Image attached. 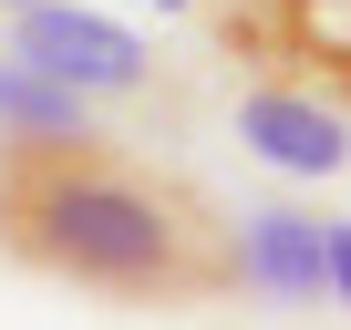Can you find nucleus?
Returning <instances> with one entry per match:
<instances>
[{
	"mask_svg": "<svg viewBox=\"0 0 351 330\" xmlns=\"http://www.w3.org/2000/svg\"><path fill=\"white\" fill-rule=\"evenodd\" d=\"M238 144H258L279 176H341L351 165V114L341 103H320V83H258L248 103H238Z\"/></svg>",
	"mask_w": 351,
	"mask_h": 330,
	"instance_id": "nucleus-4",
	"label": "nucleus"
},
{
	"mask_svg": "<svg viewBox=\"0 0 351 330\" xmlns=\"http://www.w3.org/2000/svg\"><path fill=\"white\" fill-rule=\"evenodd\" d=\"M238 289H258V299H330V217L258 207L238 227Z\"/></svg>",
	"mask_w": 351,
	"mask_h": 330,
	"instance_id": "nucleus-5",
	"label": "nucleus"
},
{
	"mask_svg": "<svg viewBox=\"0 0 351 330\" xmlns=\"http://www.w3.org/2000/svg\"><path fill=\"white\" fill-rule=\"evenodd\" d=\"M0 52H21V62H42L52 83H73V93H145V73H155V52L124 31V21H104V11H73V0H21L11 11V42Z\"/></svg>",
	"mask_w": 351,
	"mask_h": 330,
	"instance_id": "nucleus-2",
	"label": "nucleus"
},
{
	"mask_svg": "<svg viewBox=\"0 0 351 330\" xmlns=\"http://www.w3.org/2000/svg\"><path fill=\"white\" fill-rule=\"evenodd\" d=\"M155 11H217V0H155Z\"/></svg>",
	"mask_w": 351,
	"mask_h": 330,
	"instance_id": "nucleus-8",
	"label": "nucleus"
},
{
	"mask_svg": "<svg viewBox=\"0 0 351 330\" xmlns=\"http://www.w3.org/2000/svg\"><path fill=\"white\" fill-rule=\"evenodd\" d=\"M217 42L228 52H248V62H269V73H289V83H341L351 93V0H217Z\"/></svg>",
	"mask_w": 351,
	"mask_h": 330,
	"instance_id": "nucleus-3",
	"label": "nucleus"
},
{
	"mask_svg": "<svg viewBox=\"0 0 351 330\" xmlns=\"http://www.w3.org/2000/svg\"><path fill=\"white\" fill-rule=\"evenodd\" d=\"M0 248L104 289V299H217L238 289V238L197 186L114 155L104 134L0 144Z\"/></svg>",
	"mask_w": 351,
	"mask_h": 330,
	"instance_id": "nucleus-1",
	"label": "nucleus"
},
{
	"mask_svg": "<svg viewBox=\"0 0 351 330\" xmlns=\"http://www.w3.org/2000/svg\"><path fill=\"white\" fill-rule=\"evenodd\" d=\"M0 11H21V0H0Z\"/></svg>",
	"mask_w": 351,
	"mask_h": 330,
	"instance_id": "nucleus-9",
	"label": "nucleus"
},
{
	"mask_svg": "<svg viewBox=\"0 0 351 330\" xmlns=\"http://www.w3.org/2000/svg\"><path fill=\"white\" fill-rule=\"evenodd\" d=\"M330 299L351 309V217H330Z\"/></svg>",
	"mask_w": 351,
	"mask_h": 330,
	"instance_id": "nucleus-7",
	"label": "nucleus"
},
{
	"mask_svg": "<svg viewBox=\"0 0 351 330\" xmlns=\"http://www.w3.org/2000/svg\"><path fill=\"white\" fill-rule=\"evenodd\" d=\"M32 134H93V93L52 83L21 52H0V144H32Z\"/></svg>",
	"mask_w": 351,
	"mask_h": 330,
	"instance_id": "nucleus-6",
	"label": "nucleus"
}]
</instances>
